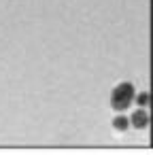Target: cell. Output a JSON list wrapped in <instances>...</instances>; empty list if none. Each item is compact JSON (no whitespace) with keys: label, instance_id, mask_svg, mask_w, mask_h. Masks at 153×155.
Returning a JSON list of instances; mask_svg holds the SVG:
<instances>
[{"label":"cell","instance_id":"6da1fadb","mask_svg":"<svg viewBox=\"0 0 153 155\" xmlns=\"http://www.w3.org/2000/svg\"><path fill=\"white\" fill-rule=\"evenodd\" d=\"M132 98H134V89H132V85H128V83H125V85H119V87L113 91L111 104H113V108L123 110V108H128V106H130Z\"/></svg>","mask_w":153,"mask_h":155},{"label":"cell","instance_id":"7a4b0ae2","mask_svg":"<svg viewBox=\"0 0 153 155\" xmlns=\"http://www.w3.org/2000/svg\"><path fill=\"white\" fill-rule=\"evenodd\" d=\"M134 125H136V127H145V125H147V115H145V113H136Z\"/></svg>","mask_w":153,"mask_h":155},{"label":"cell","instance_id":"3957f363","mask_svg":"<svg viewBox=\"0 0 153 155\" xmlns=\"http://www.w3.org/2000/svg\"><path fill=\"white\" fill-rule=\"evenodd\" d=\"M125 123H128L125 119H117V121H115V125H117V127H125Z\"/></svg>","mask_w":153,"mask_h":155}]
</instances>
